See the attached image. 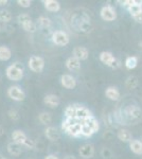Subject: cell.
Instances as JSON below:
<instances>
[{
    "label": "cell",
    "instance_id": "cell-1",
    "mask_svg": "<svg viewBox=\"0 0 142 159\" xmlns=\"http://www.w3.org/2000/svg\"><path fill=\"white\" fill-rule=\"evenodd\" d=\"M7 79L11 81H20L24 78V65L20 63H15L9 66L6 70Z\"/></svg>",
    "mask_w": 142,
    "mask_h": 159
},
{
    "label": "cell",
    "instance_id": "cell-2",
    "mask_svg": "<svg viewBox=\"0 0 142 159\" xmlns=\"http://www.w3.org/2000/svg\"><path fill=\"white\" fill-rule=\"evenodd\" d=\"M28 65H29V68L33 71V72L39 73L44 70V67H45V61H44V58L40 57V56L32 55L29 58Z\"/></svg>",
    "mask_w": 142,
    "mask_h": 159
},
{
    "label": "cell",
    "instance_id": "cell-3",
    "mask_svg": "<svg viewBox=\"0 0 142 159\" xmlns=\"http://www.w3.org/2000/svg\"><path fill=\"white\" fill-rule=\"evenodd\" d=\"M124 112L125 116L130 120H133V121H138V120H140L142 118V110L137 105H130V106H127L125 108Z\"/></svg>",
    "mask_w": 142,
    "mask_h": 159
},
{
    "label": "cell",
    "instance_id": "cell-4",
    "mask_svg": "<svg viewBox=\"0 0 142 159\" xmlns=\"http://www.w3.org/2000/svg\"><path fill=\"white\" fill-rule=\"evenodd\" d=\"M51 38H52V42L56 46L64 47V46H67L69 43V36L64 31H55V32H53Z\"/></svg>",
    "mask_w": 142,
    "mask_h": 159
},
{
    "label": "cell",
    "instance_id": "cell-5",
    "mask_svg": "<svg viewBox=\"0 0 142 159\" xmlns=\"http://www.w3.org/2000/svg\"><path fill=\"white\" fill-rule=\"evenodd\" d=\"M7 96L14 101H24L25 98V94L24 90L18 86H11L7 89Z\"/></svg>",
    "mask_w": 142,
    "mask_h": 159
},
{
    "label": "cell",
    "instance_id": "cell-6",
    "mask_svg": "<svg viewBox=\"0 0 142 159\" xmlns=\"http://www.w3.org/2000/svg\"><path fill=\"white\" fill-rule=\"evenodd\" d=\"M101 17L105 21H113L117 17V13L115 9L110 6H105L101 10Z\"/></svg>",
    "mask_w": 142,
    "mask_h": 159
},
{
    "label": "cell",
    "instance_id": "cell-7",
    "mask_svg": "<svg viewBox=\"0 0 142 159\" xmlns=\"http://www.w3.org/2000/svg\"><path fill=\"white\" fill-rule=\"evenodd\" d=\"M61 84L67 89H73L76 86V79L70 74H63L61 76Z\"/></svg>",
    "mask_w": 142,
    "mask_h": 159
},
{
    "label": "cell",
    "instance_id": "cell-8",
    "mask_svg": "<svg viewBox=\"0 0 142 159\" xmlns=\"http://www.w3.org/2000/svg\"><path fill=\"white\" fill-rule=\"evenodd\" d=\"M100 60L103 64H105V65H107V66H110V67H115V63L117 61L116 57L112 55V53L106 52V51L101 53Z\"/></svg>",
    "mask_w": 142,
    "mask_h": 159
},
{
    "label": "cell",
    "instance_id": "cell-9",
    "mask_svg": "<svg viewBox=\"0 0 142 159\" xmlns=\"http://www.w3.org/2000/svg\"><path fill=\"white\" fill-rule=\"evenodd\" d=\"M79 154L82 158L84 159H89L94 156V148L91 144H84L83 147H81L79 151Z\"/></svg>",
    "mask_w": 142,
    "mask_h": 159
},
{
    "label": "cell",
    "instance_id": "cell-10",
    "mask_svg": "<svg viewBox=\"0 0 142 159\" xmlns=\"http://www.w3.org/2000/svg\"><path fill=\"white\" fill-rule=\"evenodd\" d=\"M88 50L85 47H76L73 49V57L77 58L79 61H85L88 58Z\"/></svg>",
    "mask_w": 142,
    "mask_h": 159
},
{
    "label": "cell",
    "instance_id": "cell-11",
    "mask_svg": "<svg viewBox=\"0 0 142 159\" xmlns=\"http://www.w3.org/2000/svg\"><path fill=\"white\" fill-rule=\"evenodd\" d=\"M90 117H92V115H91V112L86 108V107L77 105V108H76V119L77 120H80V121L83 122Z\"/></svg>",
    "mask_w": 142,
    "mask_h": 159
},
{
    "label": "cell",
    "instance_id": "cell-12",
    "mask_svg": "<svg viewBox=\"0 0 142 159\" xmlns=\"http://www.w3.org/2000/svg\"><path fill=\"white\" fill-rule=\"evenodd\" d=\"M12 139H13V142L17 143V144H20V145H24L25 141L28 140V137L24 132H21V130H15L12 134Z\"/></svg>",
    "mask_w": 142,
    "mask_h": 159
},
{
    "label": "cell",
    "instance_id": "cell-13",
    "mask_svg": "<svg viewBox=\"0 0 142 159\" xmlns=\"http://www.w3.org/2000/svg\"><path fill=\"white\" fill-rule=\"evenodd\" d=\"M67 134L71 137H74V138H79L82 136V123H79V122H76L72 126L69 127V129L67 130Z\"/></svg>",
    "mask_w": 142,
    "mask_h": 159
},
{
    "label": "cell",
    "instance_id": "cell-14",
    "mask_svg": "<svg viewBox=\"0 0 142 159\" xmlns=\"http://www.w3.org/2000/svg\"><path fill=\"white\" fill-rule=\"evenodd\" d=\"M66 67L70 71H79L81 69V61L71 56L66 61Z\"/></svg>",
    "mask_w": 142,
    "mask_h": 159
},
{
    "label": "cell",
    "instance_id": "cell-15",
    "mask_svg": "<svg viewBox=\"0 0 142 159\" xmlns=\"http://www.w3.org/2000/svg\"><path fill=\"white\" fill-rule=\"evenodd\" d=\"M43 3L49 12H58L61 10V4L56 0H44Z\"/></svg>",
    "mask_w": 142,
    "mask_h": 159
},
{
    "label": "cell",
    "instance_id": "cell-16",
    "mask_svg": "<svg viewBox=\"0 0 142 159\" xmlns=\"http://www.w3.org/2000/svg\"><path fill=\"white\" fill-rule=\"evenodd\" d=\"M44 102H45L46 105H48L49 107H57L59 103H61V100L55 94H47L44 99Z\"/></svg>",
    "mask_w": 142,
    "mask_h": 159
},
{
    "label": "cell",
    "instance_id": "cell-17",
    "mask_svg": "<svg viewBox=\"0 0 142 159\" xmlns=\"http://www.w3.org/2000/svg\"><path fill=\"white\" fill-rule=\"evenodd\" d=\"M105 96L112 101H118L120 99V91L116 87H108L105 90Z\"/></svg>",
    "mask_w": 142,
    "mask_h": 159
},
{
    "label": "cell",
    "instance_id": "cell-18",
    "mask_svg": "<svg viewBox=\"0 0 142 159\" xmlns=\"http://www.w3.org/2000/svg\"><path fill=\"white\" fill-rule=\"evenodd\" d=\"M45 135L50 141H56L59 139V133L53 126H49L45 130Z\"/></svg>",
    "mask_w": 142,
    "mask_h": 159
},
{
    "label": "cell",
    "instance_id": "cell-19",
    "mask_svg": "<svg viewBox=\"0 0 142 159\" xmlns=\"http://www.w3.org/2000/svg\"><path fill=\"white\" fill-rule=\"evenodd\" d=\"M7 152L12 156H19L20 154L22 153L21 145L17 144V143H15V142H10L9 144H7Z\"/></svg>",
    "mask_w": 142,
    "mask_h": 159
},
{
    "label": "cell",
    "instance_id": "cell-20",
    "mask_svg": "<svg viewBox=\"0 0 142 159\" xmlns=\"http://www.w3.org/2000/svg\"><path fill=\"white\" fill-rule=\"evenodd\" d=\"M82 123H83V124H86L87 126H89L90 129L94 130V133L99 132V129H100V124H99V122L97 121V119H95V118H94V116L88 118V119H86L85 121H83Z\"/></svg>",
    "mask_w": 142,
    "mask_h": 159
},
{
    "label": "cell",
    "instance_id": "cell-21",
    "mask_svg": "<svg viewBox=\"0 0 142 159\" xmlns=\"http://www.w3.org/2000/svg\"><path fill=\"white\" fill-rule=\"evenodd\" d=\"M130 148L133 153L137 154V155H142V141L131 140L130 143Z\"/></svg>",
    "mask_w": 142,
    "mask_h": 159
},
{
    "label": "cell",
    "instance_id": "cell-22",
    "mask_svg": "<svg viewBox=\"0 0 142 159\" xmlns=\"http://www.w3.org/2000/svg\"><path fill=\"white\" fill-rule=\"evenodd\" d=\"M128 12L131 13V16H135L142 13V1H136L135 0V4H133L131 7H128Z\"/></svg>",
    "mask_w": 142,
    "mask_h": 159
},
{
    "label": "cell",
    "instance_id": "cell-23",
    "mask_svg": "<svg viewBox=\"0 0 142 159\" xmlns=\"http://www.w3.org/2000/svg\"><path fill=\"white\" fill-rule=\"evenodd\" d=\"M76 108L77 105H69L65 109V116L68 119H76Z\"/></svg>",
    "mask_w": 142,
    "mask_h": 159
},
{
    "label": "cell",
    "instance_id": "cell-24",
    "mask_svg": "<svg viewBox=\"0 0 142 159\" xmlns=\"http://www.w3.org/2000/svg\"><path fill=\"white\" fill-rule=\"evenodd\" d=\"M12 56L11 50L6 46H0V61H9Z\"/></svg>",
    "mask_w": 142,
    "mask_h": 159
},
{
    "label": "cell",
    "instance_id": "cell-25",
    "mask_svg": "<svg viewBox=\"0 0 142 159\" xmlns=\"http://www.w3.org/2000/svg\"><path fill=\"white\" fill-rule=\"evenodd\" d=\"M118 138L123 142H131V134L127 129H120L118 133Z\"/></svg>",
    "mask_w": 142,
    "mask_h": 159
},
{
    "label": "cell",
    "instance_id": "cell-26",
    "mask_svg": "<svg viewBox=\"0 0 142 159\" xmlns=\"http://www.w3.org/2000/svg\"><path fill=\"white\" fill-rule=\"evenodd\" d=\"M12 19V15L7 10H0V22H9Z\"/></svg>",
    "mask_w": 142,
    "mask_h": 159
},
{
    "label": "cell",
    "instance_id": "cell-27",
    "mask_svg": "<svg viewBox=\"0 0 142 159\" xmlns=\"http://www.w3.org/2000/svg\"><path fill=\"white\" fill-rule=\"evenodd\" d=\"M137 64H138V58H137L136 56H130V57H127L125 61V66L127 69L136 68Z\"/></svg>",
    "mask_w": 142,
    "mask_h": 159
},
{
    "label": "cell",
    "instance_id": "cell-28",
    "mask_svg": "<svg viewBox=\"0 0 142 159\" xmlns=\"http://www.w3.org/2000/svg\"><path fill=\"white\" fill-rule=\"evenodd\" d=\"M38 119L39 121L43 123V124H49L52 121V117L49 112H42V114L38 116Z\"/></svg>",
    "mask_w": 142,
    "mask_h": 159
},
{
    "label": "cell",
    "instance_id": "cell-29",
    "mask_svg": "<svg viewBox=\"0 0 142 159\" xmlns=\"http://www.w3.org/2000/svg\"><path fill=\"white\" fill-rule=\"evenodd\" d=\"M21 27H22V29H24L25 31H27V32L33 33L36 31V25L32 21V20L25 22V24H24V25H21Z\"/></svg>",
    "mask_w": 142,
    "mask_h": 159
},
{
    "label": "cell",
    "instance_id": "cell-30",
    "mask_svg": "<svg viewBox=\"0 0 142 159\" xmlns=\"http://www.w3.org/2000/svg\"><path fill=\"white\" fill-rule=\"evenodd\" d=\"M76 122V119H68V118H66V120H64V121L62 122V129L67 132V130L69 129V127L72 126Z\"/></svg>",
    "mask_w": 142,
    "mask_h": 159
},
{
    "label": "cell",
    "instance_id": "cell-31",
    "mask_svg": "<svg viewBox=\"0 0 142 159\" xmlns=\"http://www.w3.org/2000/svg\"><path fill=\"white\" fill-rule=\"evenodd\" d=\"M38 24H39V25L42 28L46 29V28H49L51 25V20L50 18H48V17L40 16L39 18H38Z\"/></svg>",
    "mask_w": 142,
    "mask_h": 159
},
{
    "label": "cell",
    "instance_id": "cell-32",
    "mask_svg": "<svg viewBox=\"0 0 142 159\" xmlns=\"http://www.w3.org/2000/svg\"><path fill=\"white\" fill-rule=\"evenodd\" d=\"M137 85H138V79H137L136 76H130V78L127 79V81H126V86L130 89L136 88Z\"/></svg>",
    "mask_w": 142,
    "mask_h": 159
},
{
    "label": "cell",
    "instance_id": "cell-33",
    "mask_svg": "<svg viewBox=\"0 0 142 159\" xmlns=\"http://www.w3.org/2000/svg\"><path fill=\"white\" fill-rule=\"evenodd\" d=\"M94 134V130L90 129L89 126H87L86 124H83V123H82V136L89 138V137H91Z\"/></svg>",
    "mask_w": 142,
    "mask_h": 159
},
{
    "label": "cell",
    "instance_id": "cell-34",
    "mask_svg": "<svg viewBox=\"0 0 142 159\" xmlns=\"http://www.w3.org/2000/svg\"><path fill=\"white\" fill-rule=\"evenodd\" d=\"M30 20H31V18H30V16L28 14H20V15H18V22L20 24V25L25 24V22H28V21H30Z\"/></svg>",
    "mask_w": 142,
    "mask_h": 159
},
{
    "label": "cell",
    "instance_id": "cell-35",
    "mask_svg": "<svg viewBox=\"0 0 142 159\" xmlns=\"http://www.w3.org/2000/svg\"><path fill=\"white\" fill-rule=\"evenodd\" d=\"M7 114H9V117L11 118V119L13 120V121H16V120L19 119V115H18V112L16 111V110H14V109H10Z\"/></svg>",
    "mask_w": 142,
    "mask_h": 159
},
{
    "label": "cell",
    "instance_id": "cell-36",
    "mask_svg": "<svg viewBox=\"0 0 142 159\" xmlns=\"http://www.w3.org/2000/svg\"><path fill=\"white\" fill-rule=\"evenodd\" d=\"M17 3L22 7H30L32 2H31L30 0H18Z\"/></svg>",
    "mask_w": 142,
    "mask_h": 159
},
{
    "label": "cell",
    "instance_id": "cell-37",
    "mask_svg": "<svg viewBox=\"0 0 142 159\" xmlns=\"http://www.w3.org/2000/svg\"><path fill=\"white\" fill-rule=\"evenodd\" d=\"M34 145H35L34 141H33V140H30V139H28V140L25 142L24 147L28 148H34Z\"/></svg>",
    "mask_w": 142,
    "mask_h": 159
},
{
    "label": "cell",
    "instance_id": "cell-38",
    "mask_svg": "<svg viewBox=\"0 0 142 159\" xmlns=\"http://www.w3.org/2000/svg\"><path fill=\"white\" fill-rule=\"evenodd\" d=\"M134 20H135L136 22H138V24H142V13L138 15H135V16H133Z\"/></svg>",
    "mask_w": 142,
    "mask_h": 159
},
{
    "label": "cell",
    "instance_id": "cell-39",
    "mask_svg": "<svg viewBox=\"0 0 142 159\" xmlns=\"http://www.w3.org/2000/svg\"><path fill=\"white\" fill-rule=\"evenodd\" d=\"M102 156H103L104 158L110 157V152H109V150H108V148H103V150H102Z\"/></svg>",
    "mask_w": 142,
    "mask_h": 159
},
{
    "label": "cell",
    "instance_id": "cell-40",
    "mask_svg": "<svg viewBox=\"0 0 142 159\" xmlns=\"http://www.w3.org/2000/svg\"><path fill=\"white\" fill-rule=\"evenodd\" d=\"M45 159H58V157L55 155H48V156H46Z\"/></svg>",
    "mask_w": 142,
    "mask_h": 159
},
{
    "label": "cell",
    "instance_id": "cell-41",
    "mask_svg": "<svg viewBox=\"0 0 142 159\" xmlns=\"http://www.w3.org/2000/svg\"><path fill=\"white\" fill-rule=\"evenodd\" d=\"M7 3V0H0V6H6Z\"/></svg>",
    "mask_w": 142,
    "mask_h": 159
},
{
    "label": "cell",
    "instance_id": "cell-42",
    "mask_svg": "<svg viewBox=\"0 0 142 159\" xmlns=\"http://www.w3.org/2000/svg\"><path fill=\"white\" fill-rule=\"evenodd\" d=\"M64 159H76V158L74 157V156H72V155H67Z\"/></svg>",
    "mask_w": 142,
    "mask_h": 159
},
{
    "label": "cell",
    "instance_id": "cell-43",
    "mask_svg": "<svg viewBox=\"0 0 142 159\" xmlns=\"http://www.w3.org/2000/svg\"><path fill=\"white\" fill-rule=\"evenodd\" d=\"M3 132H4V130H3V127H2L1 125H0V136L3 135Z\"/></svg>",
    "mask_w": 142,
    "mask_h": 159
},
{
    "label": "cell",
    "instance_id": "cell-44",
    "mask_svg": "<svg viewBox=\"0 0 142 159\" xmlns=\"http://www.w3.org/2000/svg\"><path fill=\"white\" fill-rule=\"evenodd\" d=\"M0 159H7L6 157H4V156L3 155H2V154L1 153H0Z\"/></svg>",
    "mask_w": 142,
    "mask_h": 159
},
{
    "label": "cell",
    "instance_id": "cell-45",
    "mask_svg": "<svg viewBox=\"0 0 142 159\" xmlns=\"http://www.w3.org/2000/svg\"><path fill=\"white\" fill-rule=\"evenodd\" d=\"M139 46H142V42H141V43H139ZM141 48H142V47H141Z\"/></svg>",
    "mask_w": 142,
    "mask_h": 159
},
{
    "label": "cell",
    "instance_id": "cell-46",
    "mask_svg": "<svg viewBox=\"0 0 142 159\" xmlns=\"http://www.w3.org/2000/svg\"><path fill=\"white\" fill-rule=\"evenodd\" d=\"M0 80H1V74H0Z\"/></svg>",
    "mask_w": 142,
    "mask_h": 159
},
{
    "label": "cell",
    "instance_id": "cell-47",
    "mask_svg": "<svg viewBox=\"0 0 142 159\" xmlns=\"http://www.w3.org/2000/svg\"><path fill=\"white\" fill-rule=\"evenodd\" d=\"M0 30H1V25H0Z\"/></svg>",
    "mask_w": 142,
    "mask_h": 159
},
{
    "label": "cell",
    "instance_id": "cell-48",
    "mask_svg": "<svg viewBox=\"0 0 142 159\" xmlns=\"http://www.w3.org/2000/svg\"><path fill=\"white\" fill-rule=\"evenodd\" d=\"M141 141H142V140H141Z\"/></svg>",
    "mask_w": 142,
    "mask_h": 159
}]
</instances>
